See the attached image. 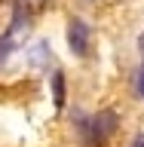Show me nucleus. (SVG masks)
<instances>
[{
  "mask_svg": "<svg viewBox=\"0 0 144 147\" xmlns=\"http://www.w3.org/2000/svg\"><path fill=\"white\" fill-rule=\"evenodd\" d=\"M68 43H71L74 55H89V43H92V31L83 18H71L68 25Z\"/></svg>",
  "mask_w": 144,
  "mask_h": 147,
  "instance_id": "obj_1",
  "label": "nucleus"
},
{
  "mask_svg": "<svg viewBox=\"0 0 144 147\" xmlns=\"http://www.w3.org/2000/svg\"><path fill=\"white\" fill-rule=\"evenodd\" d=\"M114 126H117V117H114V113H107V110H104V113H98V117L92 119L89 126L83 129V132H86V141H89L92 147L101 144V141H104V138L114 132Z\"/></svg>",
  "mask_w": 144,
  "mask_h": 147,
  "instance_id": "obj_2",
  "label": "nucleus"
},
{
  "mask_svg": "<svg viewBox=\"0 0 144 147\" xmlns=\"http://www.w3.org/2000/svg\"><path fill=\"white\" fill-rule=\"evenodd\" d=\"M16 43H18V37L12 34V31H3V37H0V64L6 61L9 55H12V49H16Z\"/></svg>",
  "mask_w": 144,
  "mask_h": 147,
  "instance_id": "obj_3",
  "label": "nucleus"
},
{
  "mask_svg": "<svg viewBox=\"0 0 144 147\" xmlns=\"http://www.w3.org/2000/svg\"><path fill=\"white\" fill-rule=\"evenodd\" d=\"M52 101H55V110L64 107V77L62 74H52Z\"/></svg>",
  "mask_w": 144,
  "mask_h": 147,
  "instance_id": "obj_4",
  "label": "nucleus"
},
{
  "mask_svg": "<svg viewBox=\"0 0 144 147\" xmlns=\"http://www.w3.org/2000/svg\"><path fill=\"white\" fill-rule=\"evenodd\" d=\"M135 92H138V98H144V67H138V74H135Z\"/></svg>",
  "mask_w": 144,
  "mask_h": 147,
  "instance_id": "obj_5",
  "label": "nucleus"
},
{
  "mask_svg": "<svg viewBox=\"0 0 144 147\" xmlns=\"http://www.w3.org/2000/svg\"><path fill=\"white\" fill-rule=\"evenodd\" d=\"M22 3H25L28 9H40V6H43V3H46V0H22Z\"/></svg>",
  "mask_w": 144,
  "mask_h": 147,
  "instance_id": "obj_6",
  "label": "nucleus"
},
{
  "mask_svg": "<svg viewBox=\"0 0 144 147\" xmlns=\"http://www.w3.org/2000/svg\"><path fill=\"white\" fill-rule=\"evenodd\" d=\"M141 49H144V37H141Z\"/></svg>",
  "mask_w": 144,
  "mask_h": 147,
  "instance_id": "obj_7",
  "label": "nucleus"
}]
</instances>
